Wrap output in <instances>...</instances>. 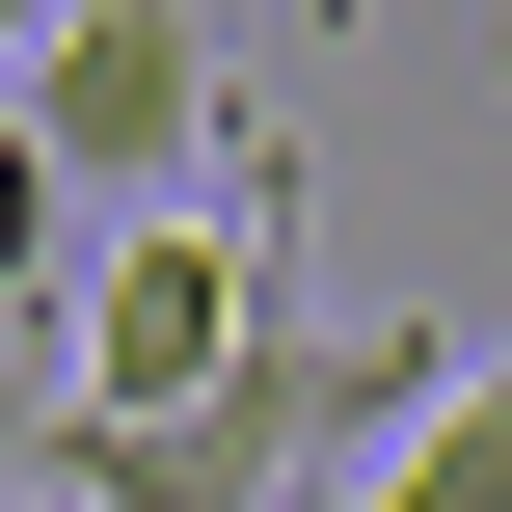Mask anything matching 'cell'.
<instances>
[{"instance_id":"1","label":"cell","mask_w":512,"mask_h":512,"mask_svg":"<svg viewBox=\"0 0 512 512\" xmlns=\"http://www.w3.org/2000/svg\"><path fill=\"white\" fill-rule=\"evenodd\" d=\"M486 378V324L459 297H297V324H243L189 405H135V432H81V405H27L0 432V512H324L378 432H432Z\"/></svg>"},{"instance_id":"2","label":"cell","mask_w":512,"mask_h":512,"mask_svg":"<svg viewBox=\"0 0 512 512\" xmlns=\"http://www.w3.org/2000/svg\"><path fill=\"white\" fill-rule=\"evenodd\" d=\"M0 135L54 162L81 243H135V216H270V189H297L270 108L216 81V0H54V27L0 54Z\"/></svg>"},{"instance_id":"3","label":"cell","mask_w":512,"mask_h":512,"mask_svg":"<svg viewBox=\"0 0 512 512\" xmlns=\"http://www.w3.org/2000/svg\"><path fill=\"white\" fill-rule=\"evenodd\" d=\"M54 324H81V432L189 405L243 324H297V189H270V216H135V243H81V270H54Z\"/></svg>"},{"instance_id":"4","label":"cell","mask_w":512,"mask_h":512,"mask_svg":"<svg viewBox=\"0 0 512 512\" xmlns=\"http://www.w3.org/2000/svg\"><path fill=\"white\" fill-rule=\"evenodd\" d=\"M324 512H512V486H486V378H459L432 432H378V459H351V486H324Z\"/></svg>"},{"instance_id":"5","label":"cell","mask_w":512,"mask_h":512,"mask_svg":"<svg viewBox=\"0 0 512 512\" xmlns=\"http://www.w3.org/2000/svg\"><path fill=\"white\" fill-rule=\"evenodd\" d=\"M27 27H54V0H0V54H27Z\"/></svg>"}]
</instances>
